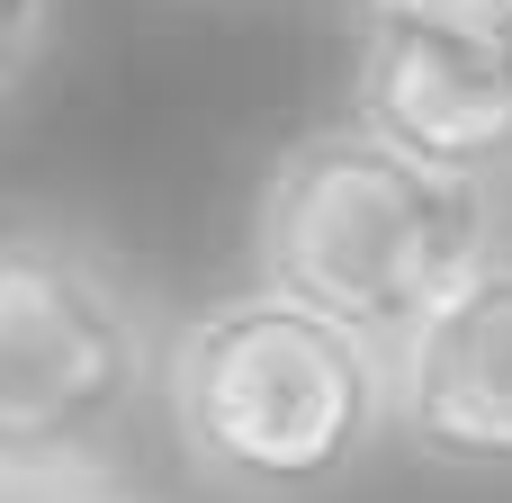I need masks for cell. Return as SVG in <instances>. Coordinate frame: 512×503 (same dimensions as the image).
I'll use <instances>...</instances> for the list:
<instances>
[{
    "label": "cell",
    "mask_w": 512,
    "mask_h": 503,
    "mask_svg": "<svg viewBox=\"0 0 512 503\" xmlns=\"http://www.w3.org/2000/svg\"><path fill=\"white\" fill-rule=\"evenodd\" d=\"M351 18H405V27H459V36H512V0H351Z\"/></svg>",
    "instance_id": "7"
},
{
    "label": "cell",
    "mask_w": 512,
    "mask_h": 503,
    "mask_svg": "<svg viewBox=\"0 0 512 503\" xmlns=\"http://www.w3.org/2000/svg\"><path fill=\"white\" fill-rule=\"evenodd\" d=\"M351 36V117L369 135L450 180L512 189V36L405 18H351Z\"/></svg>",
    "instance_id": "4"
},
{
    "label": "cell",
    "mask_w": 512,
    "mask_h": 503,
    "mask_svg": "<svg viewBox=\"0 0 512 503\" xmlns=\"http://www.w3.org/2000/svg\"><path fill=\"white\" fill-rule=\"evenodd\" d=\"M54 27H63V0H0V108L27 90V72L45 63Z\"/></svg>",
    "instance_id": "6"
},
{
    "label": "cell",
    "mask_w": 512,
    "mask_h": 503,
    "mask_svg": "<svg viewBox=\"0 0 512 503\" xmlns=\"http://www.w3.org/2000/svg\"><path fill=\"white\" fill-rule=\"evenodd\" d=\"M162 405V333L117 252L63 216H0V486L99 468Z\"/></svg>",
    "instance_id": "3"
},
{
    "label": "cell",
    "mask_w": 512,
    "mask_h": 503,
    "mask_svg": "<svg viewBox=\"0 0 512 503\" xmlns=\"http://www.w3.org/2000/svg\"><path fill=\"white\" fill-rule=\"evenodd\" d=\"M495 252L504 189L450 180L360 117L288 135L252 198V279L342 315L378 351H405Z\"/></svg>",
    "instance_id": "2"
},
{
    "label": "cell",
    "mask_w": 512,
    "mask_h": 503,
    "mask_svg": "<svg viewBox=\"0 0 512 503\" xmlns=\"http://www.w3.org/2000/svg\"><path fill=\"white\" fill-rule=\"evenodd\" d=\"M396 441L450 477H512V243L396 351Z\"/></svg>",
    "instance_id": "5"
},
{
    "label": "cell",
    "mask_w": 512,
    "mask_h": 503,
    "mask_svg": "<svg viewBox=\"0 0 512 503\" xmlns=\"http://www.w3.org/2000/svg\"><path fill=\"white\" fill-rule=\"evenodd\" d=\"M162 423L225 503H324L396 441V351L252 279L171 324Z\"/></svg>",
    "instance_id": "1"
}]
</instances>
